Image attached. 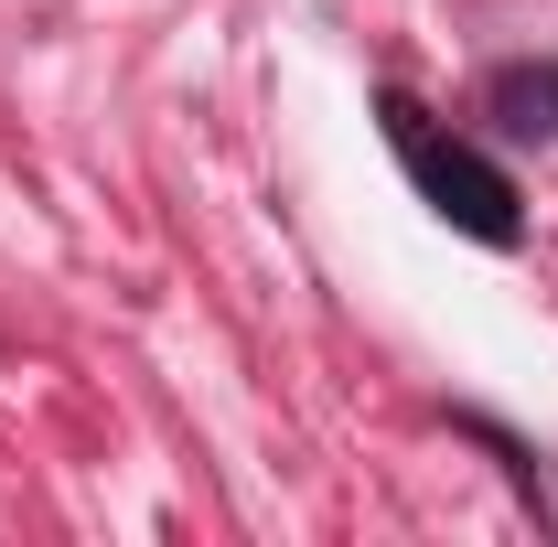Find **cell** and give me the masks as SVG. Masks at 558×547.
Wrapping results in <instances>:
<instances>
[{
	"instance_id": "obj_1",
	"label": "cell",
	"mask_w": 558,
	"mask_h": 547,
	"mask_svg": "<svg viewBox=\"0 0 558 547\" xmlns=\"http://www.w3.org/2000/svg\"><path fill=\"white\" fill-rule=\"evenodd\" d=\"M376 130H387L398 172H409V194L440 215V226H462L473 247H526V194H515L505 161H484L451 119H429L409 86H387V97H376Z\"/></svg>"
},
{
	"instance_id": "obj_2",
	"label": "cell",
	"mask_w": 558,
	"mask_h": 547,
	"mask_svg": "<svg viewBox=\"0 0 558 547\" xmlns=\"http://www.w3.org/2000/svg\"><path fill=\"white\" fill-rule=\"evenodd\" d=\"M484 108H494L515 139H558V65H494Z\"/></svg>"
}]
</instances>
